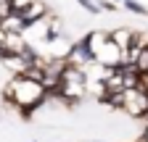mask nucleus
Listing matches in <instances>:
<instances>
[{
    "mask_svg": "<svg viewBox=\"0 0 148 142\" xmlns=\"http://www.w3.org/2000/svg\"><path fill=\"white\" fill-rule=\"evenodd\" d=\"M5 100L13 105V108L21 113V118H32L34 111L40 108V105L48 100V90H45V84L42 82H37L27 74H16L8 87H5Z\"/></svg>",
    "mask_w": 148,
    "mask_h": 142,
    "instance_id": "nucleus-1",
    "label": "nucleus"
},
{
    "mask_svg": "<svg viewBox=\"0 0 148 142\" xmlns=\"http://www.w3.org/2000/svg\"><path fill=\"white\" fill-rule=\"evenodd\" d=\"M108 37H111V42H116L122 50H130V47H132V37H135V32H132V29L119 26V29H111V32H108Z\"/></svg>",
    "mask_w": 148,
    "mask_h": 142,
    "instance_id": "nucleus-2",
    "label": "nucleus"
},
{
    "mask_svg": "<svg viewBox=\"0 0 148 142\" xmlns=\"http://www.w3.org/2000/svg\"><path fill=\"white\" fill-rule=\"evenodd\" d=\"M132 66L140 71V74H148V47L138 53V58H135V63H132Z\"/></svg>",
    "mask_w": 148,
    "mask_h": 142,
    "instance_id": "nucleus-3",
    "label": "nucleus"
},
{
    "mask_svg": "<svg viewBox=\"0 0 148 142\" xmlns=\"http://www.w3.org/2000/svg\"><path fill=\"white\" fill-rule=\"evenodd\" d=\"M77 5H79V8H85L90 16H98V13L103 11V8H101V3H95V0H77Z\"/></svg>",
    "mask_w": 148,
    "mask_h": 142,
    "instance_id": "nucleus-4",
    "label": "nucleus"
},
{
    "mask_svg": "<svg viewBox=\"0 0 148 142\" xmlns=\"http://www.w3.org/2000/svg\"><path fill=\"white\" fill-rule=\"evenodd\" d=\"M34 3V0H11V5H13V11H27L29 5Z\"/></svg>",
    "mask_w": 148,
    "mask_h": 142,
    "instance_id": "nucleus-5",
    "label": "nucleus"
},
{
    "mask_svg": "<svg viewBox=\"0 0 148 142\" xmlns=\"http://www.w3.org/2000/svg\"><path fill=\"white\" fill-rule=\"evenodd\" d=\"M90 142H98V139H90Z\"/></svg>",
    "mask_w": 148,
    "mask_h": 142,
    "instance_id": "nucleus-6",
    "label": "nucleus"
}]
</instances>
